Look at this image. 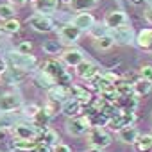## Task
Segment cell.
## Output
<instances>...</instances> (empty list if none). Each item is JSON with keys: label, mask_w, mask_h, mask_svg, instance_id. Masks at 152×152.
<instances>
[{"label": "cell", "mask_w": 152, "mask_h": 152, "mask_svg": "<svg viewBox=\"0 0 152 152\" xmlns=\"http://www.w3.org/2000/svg\"><path fill=\"white\" fill-rule=\"evenodd\" d=\"M39 109V106H34V104H31V106H27L25 107V115L29 116V118H32L34 115H36V111Z\"/></svg>", "instance_id": "37"}, {"label": "cell", "mask_w": 152, "mask_h": 152, "mask_svg": "<svg viewBox=\"0 0 152 152\" xmlns=\"http://www.w3.org/2000/svg\"><path fill=\"white\" fill-rule=\"evenodd\" d=\"M50 118H52V115H50V113L45 109V106H43V107H39V109L36 111V115L31 118V122H32L38 129H43V127H48Z\"/></svg>", "instance_id": "26"}, {"label": "cell", "mask_w": 152, "mask_h": 152, "mask_svg": "<svg viewBox=\"0 0 152 152\" xmlns=\"http://www.w3.org/2000/svg\"><path fill=\"white\" fill-rule=\"evenodd\" d=\"M134 150L136 152H150L152 150V132L150 134H140L138 140L134 141Z\"/></svg>", "instance_id": "27"}, {"label": "cell", "mask_w": 152, "mask_h": 152, "mask_svg": "<svg viewBox=\"0 0 152 152\" xmlns=\"http://www.w3.org/2000/svg\"><path fill=\"white\" fill-rule=\"evenodd\" d=\"M136 45L143 50H152V29H141L136 36Z\"/></svg>", "instance_id": "23"}, {"label": "cell", "mask_w": 152, "mask_h": 152, "mask_svg": "<svg viewBox=\"0 0 152 152\" xmlns=\"http://www.w3.org/2000/svg\"><path fill=\"white\" fill-rule=\"evenodd\" d=\"M27 2H29V0H9V4H13V6H23Z\"/></svg>", "instance_id": "40"}, {"label": "cell", "mask_w": 152, "mask_h": 152, "mask_svg": "<svg viewBox=\"0 0 152 152\" xmlns=\"http://www.w3.org/2000/svg\"><path fill=\"white\" fill-rule=\"evenodd\" d=\"M38 141H45V143H50L52 147H56L59 143V134H57V131H54L50 127H43L38 132Z\"/></svg>", "instance_id": "24"}, {"label": "cell", "mask_w": 152, "mask_h": 152, "mask_svg": "<svg viewBox=\"0 0 152 152\" xmlns=\"http://www.w3.org/2000/svg\"><path fill=\"white\" fill-rule=\"evenodd\" d=\"M143 16H145V20H147L148 23H152V6H150V7H147V11H145V15H143Z\"/></svg>", "instance_id": "39"}, {"label": "cell", "mask_w": 152, "mask_h": 152, "mask_svg": "<svg viewBox=\"0 0 152 152\" xmlns=\"http://www.w3.org/2000/svg\"><path fill=\"white\" fill-rule=\"evenodd\" d=\"M115 38L111 36V34H104V36H100V38H97L95 41H93V45H95V48L97 50H100V52H107V50H111L113 47H115Z\"/></svg>", "instance_id": "28"}, {"label": "cell", "mask_w": 152, "mask_h": 152, "mask_svg": "<svg viewBox=\"0 0 152 152\" xmlns=\"http://www.w3.org/2000/svg\"><path fill=\"white\" fill-rule=\"evenodd\" d=\"M23 106V100L18 93L15 91H6L0 93V113H13Z\"/></svg>", "instance_id": "7"}, {"label": "cell", "mask_w": 152, "mask_h": 152, "mask_svg": "<svg viewBox=\"0 0 152 152\" xmlns=\"http://www.w3.org/2000/svg\"><path fill=\"white\" fill-rule=\"evenodd\" d=\"M27 23L36 31V32H41V34H47V32H52L56 29L54 25V20L48 16V15H43V13H34L32 16H29Z\"/></svg>", "instance_id": "5"}, {"label": "cell", "mask_w": 152, "mask_h": 152, "mask_svg": "<svg viewBox=\"0 0 152 152\" xmlns=\"http://www.w3.org/2000/svg\"><path fill=\"white\" fill-rule=\"evenodd\" d=\"M6 66H7L6 63H2V61H0V75H2V73H4V70H6Z\"/></svg>", "instance_id": "42"}, {"label": "cell", "mask_w": 152, "mask_h": 152, "mask_svg": "<svg viewBox=\"0 0 152 152\" xmlns=\"http://www.w3.org/2000/svg\"><path fill=\"white\" fill-rule=\"evenodd\" d=\"M111 36L115 38L116 43H124V45H127V43L132 41V29H131L129 25H124V27L113 29V34H111Z\"/></svg>", "instance_id": "22"}, {"label": "cell", "mask_w": 152, "mask_h": 152, "mask_svg": "<svg viewBox=\"0 0 152 152\" xmlns=\"http://www.w3.org/2000/svg\"><path fill=\"white\" fill-rule=\"evenodd\" d=\"M138 75L147 81H152V64H141L138 70Z\"/></svg>", "instance_id": "33"}, {"label": "cell", "mask_w": 152, "mask_h": 152, "mask_svg": "<svg viewBox=\"0 0 152 152\" xmlns=\"http://www.w3.org/2000/svg\"><path fill=\"white\" fill-rule=\"evenodd\" d=\"M20 29H22V22H20L18 18L6 20V22L2 23V32H6V34H16Z\"/></svg>", "instance_id": "30"}, {"label": "cell", "mask_w": 152, "mask_h": 152, "mask_svg": "<svg viewBox=\"0 0 152 152\" xmlns=\"http://www.w3.org/2000/svg\"><path fill=\"white\" fill-rule=\"evenodd\" d=\"M88 152H104V148H100V147H90Z\"/></svg>", "instance_id": "41"}, {"label": "cell", "mask_w": 152, "mask_h": 152, "mask_svg": "<svg viewBox=\"0 0 152 152\" xmlns=\"http://www.w3.org/2000/svg\"><path fill=\"white\" fill-rule=\"evenodd\" d=\"M32 152H54V147L50 143H45V141H38V145L34 147Z\"/></svg>", "instance_id": "35"}, {"label": "cell", "mask_w": 152, "mask_h": 152, "mask_svg": "<svg viewBox=\"0 0 152 152\" xmlns=\"http://www.w3.org/2000/svg\"><path fill=\"white\" fill-rule=\"evenodd\" d=\"M138 136H140V131H138V127H136L134 124L125 125V127H122L120 131H116V138H118L122 143H125V145H134V141L138 140Z\"/></svg>", "instance_id": "15"}, {"label": "cell", "mask_w": 152, "mask_h": 152, "mask_svg": "<svg viewBox=\"0 0 152 152\" xmlns=\"http://www.w3.org/2000/svg\"><path fill=\"white\" fill-rule=\"evenodd\" d=\"M54 152H72V148H70L66 143H61V141H59V143L54 147Z\"/></svg>", "instance_id": "38"}, {"label": "cell", "mask_w": 152, "mask_h": 152, "mask_svg": "<svg viewBox=\"0 0 152 152\" xmlns=\"http://www.w3.org/2000/svg\"><path fill=\"white\" fill-rule=\"evenodd\" d=\"M134 120H136V113H134V111L120 109L116 115H113V116L107 120V127H109V129H113V131H120L122 127L134 124Z\"/></svg>", "instance_id": "6"}, {"label": "cell", "mask_w": 152, "mask_h": 152, "mask_svg": "<svg viewBox=\"0 0 152 152\" xmlns=\"http://www.w3.org/2000/svg\"><path fill=\"white\" fill-rule=\"evenodd\" d=\"M86 140L90 143V147H100V148H106L113 143V136L100 125H93L88 134H86Z\"/></svg>", "instance_id": "4"}, {"label": "cell", "mask_w": 152, "mask_h": 152, "mask_svg": "<svg viewBox=\"0 0 152 152\" xmlns=\"http://www.w3.org/2000/svg\"><path fill=\"white\" fill-rule=\"evenodd\" d=\"M83 32H84V31H81L77 25H73L72 22H70V23H64V25H61V27L57 29V34H59L61 41L66 43V45H73L75 41H79L81 36H83Z\"/></svg>", "instance_id": "8"}, {"label": "cell", "mask_w": 152, "mask_h": 152, "mask_svg": "<svg viewBox=\"0 0 152 152\" xmlns=\"http://www.w3.org/2000/svg\"><path fill=\"white\" fill-rule=\"evenodd\" d=\"M36 145H38V138H15L11 143V147L16 152H32Z\"/></svg>", "instance_id": "19"}, {"label": "cell", "mask_w": 152, "mask_h": 152, "mask_svg": "<svg viewBox=\"0 0 152 152\" xmlns=\"http://www.w3.org/2000/svg\"><path fill=\"white\" fill-rule=\"evenodd\" d=\"M0 79L6 84H22L27 79V72L22 68H16V66H6L4 73L0 75Z\"/></svg>", "instance_id": "12"}, {"label": "cell", "mask_w": 152, "mask_h": 152, "mask_svg": "<svg viewBox=\"0 0 152 152\" xmlns=\"http://www.w3.org/2000/svg\"><path fill=\"white\" fill-rule=\"evenodd\" d=\"M41 48H43V52H45V54H48V56L61 54V47H59L56 41H52V39H47V41H43Z\"/></svg>", "instance_id": "32"}, {"label": "cell", "mask_w": 152, "mask_h": 152, "mask_svg": "<svg viewBox=\"0 0 152 152\" xmlns=\"http://www.w3.org/2000/svg\"><path fill=\"white\" fill-rule=\"evenodd\" d=\"M64 66H66V64H64L63 61H57V59H47V61L41 63V72L48 75V77L54 81V84L72 86V75L66 72Z\"/></svg>", "instance_id": "1"}, {"label": "cell", "mask_w": 152, "mask_h": 152, "mask_svg": "<svg viewBox=\"0 0 152 152\" xmlns=\"http://www.w3.org/2000/svg\"><path fill=\"white\" fill-rule=\"evenodd\" d=\"M97 6H99V0H70L68 2V7L73 13H86L95 9Z\"/></svg>", "instance_id": "20"}, {"label": "cell", "mask_w": 152, "mask_h": 152, "mask_svg": "<svg viewBox=\"0 0 152 152\" xmlns=\"http://www.w3.org/2000/svg\"><path fill=\"white\" fill-rule=\"evenodd\" d=\"M75 75H77L79 79H83V81H93L95 77L100 75V68L95 63L84 59L79 66H75Z\"/></svg>", "instance_id": "9"}, {"label": "cell", "mask_w": 152, "mask_h": 152, "mask_svg": "<svg viewBox=\"0 0 152 152\" xmlns=\"http://www.w3.org/2000/svg\"><path fill=\"white\" fill-rule=\"evenodd\" d=\"M115 88H116V91L120 95H131L132 93V83H129L125 79H118L115 83Z\"/></svg>", "instance_id": "31"}, {"label": "cell", "mask_w": 152, "mask_h": 152, "mask_svg": "<svg viewBox=\"0 0 152 152\" xmlns=\"http://www.w3.org/2000/svg\"><path fill=\"white\" fill-rule=\"evenodd\" d=\"M152 90V81H147L143 77H138L136 81H132V93L136 97H145L148 95Z\"/></svg>", "instance_id": "21"}, {"label": "cell", "mask_w": 152, "mask_h": 152, "mask_svg": "<svg viewBox=\"0 0 152 152\" xmlns=\"http://www.w3.org/2000/svg\"><path fill=\"white\" fill-rule=\"evenodd\" d=\"M120 109H127V111H136L138 107V97L134 93L131 95H120V99L115 102Z\"/></svg>", "instance_id": "25"}, {"label": "cell", "mask_w": 152, "mask_h": 152, "mask_svg": "<svg viewBox=\"0 0 152 152\" xmlns=\"http://www.w3.org/2000/svg\"><path fill=\"white\" fill-rule=\"evenodd\" d=\"M66 2H70V0H66Z\"/></svg>", "instance_id": "46"}, {"label": "cell", "mask_w": 152, "mask_h": 152, "mask_svg": "<svg viewBox=\"0 0 152 152\" xmlns=\"http://www.w3.org/2000/svg\"><path fill=\"white\" fill-rule=\"evenodd\" d=\"M70 93H72V97H75L83 106H90L91 102H93V93H91V90H88L86 86H81V84H72L70 86Z\"/></svg>", "instance_id": "14"}, {"label": "cell", "mask_w": 152, "mask_h": 152, "mask_svg": "<svg viewBox=\"0 0 152 152\" xmlns=\"http://www.w3.org/2000/svg\"><path fill=\"white\" fill-rule=\"evenodd\" d=\"M104 25L109 31L118 29V27H124V25H127V15L124 11H120V9H111L104 16Z\"/></svg>", "instance_id": "11"}, {"label": "cell", "mask_w": 152, "mask_h": 152, "mask_svg": "<svg viewBox=\"0 0 152 152\" xmlns=\"http://www.w3.org/2000/svg\"><path fill=\"white\" fill-rule=\"evenodd\" d=\"M39 129L32 122H20L13 125V134L15 138H38Z\"/></svg>", "instance_id": "13"}, {"label": "cell", "mask_w": 152, "mask_h": 152, "mask_svg": "<svg viewBox=\"0 0 152 152\" xmlns=\"http://www.w3.org/2000/svg\"><path fill=\"white\" fill-rule=\"evenodd\" d=\"M4 63L7 66H16V68H22V70L29 72V70L36 68L38 57L34 54H22V52L15 50V52H9V54L4 56Z\"/></svg>", "instance_id": "2"}, {"label": "cell", "mask_w": 152, "mask_h": 152, "mask_svg": "<svg viewBox=\"0 0 152 152\" xmlns=\"http://www.w3.org/2000/svg\"><path fill=\"white\" fill-rule=\"evenodd\" d=\"M59 56H61V61H63L66 66H72V68L79 66V64L86 59L84 54H83V50L73 48V47H66V48H63Z\"/></svg>", "instance_id": "10"}, {"label": "cell", "mask_w": 152, "mask_h": 152, "mask_svg": "<svg viewBox=\"0 0 152 152\" xmlns=\"http://www.w3.org/2000/svg\"><path fill=\"white\" fill-rule=\"evenodd\" d=\"M32 9L36 13H43V15H52L57 11L61 0H32Z\"/></svg>", "instance_id": "16"}, {"label": "cell", "mask_w": 152, "mask_h": 152, "mask_svg": "<svg viewBox=\"0 0 152 152\" xmlns=\"http://www.w3.org/2000/svg\"><path fill=\"white\" fill-rule=\"evenodd\" d=\"M29 2H32V0H29Z\"/></svg>", "instance_id": "44"}, {"label": "cell", "mask_w": 152, "mask_h": 152, "mask_svg": "<svg viewBox=\"0 0 152 152\" xmlns=\"http://www.w3.org/2000/svg\"><path fill=\"white\" fill-rule=\"evenodd\" d=\"M16 50L22 52V54H32V43L31 41H22V43H18Z\"/></svg>", "instance_id": "36"}, {"label": "cell", "mask_w": 152, "mask_h": 152, "mask_svg": "<svg viewBox=\"0 0 152 152\" xmlns=\"http://www.w3.org/2000/svg\"><path fill=\"white\" fill-rule=\"evenodd\" d=\"M72 23L77 25L81 31H90V29L95 25V16H93L90 11H86V13H77V15L73 16Z\"/></svg>", "instance_id": "18"}, {"label": "cell", "mask_w": 152, "mask_h": 152, "mask_svg": "<svg viewBox=\"0 0 152 152\" xmlns=\"http://www.w3.org/2000/svg\"><path fill=\"white\" fill-rule=\"evenodd\" d=\"M0 32H2V29H0Z\"/></svg>", "instance_id": "45"}, {"label": "cell", "mask_w": 152, "mask_h": 152, "mask_svg": "<svg viewBox=\"0 0 152 152\" xmlns=\"http://www.w3.org/2000/svg\"><path fill=\"white\" fill-rule=\"evenodd\" d=\"M11 18H16V9H15V6L9 4V2L0 4V20L6 22V20H11Z\"/></svg>", "instance_id": "29"}, {"label": "cell", "mask_w": 152, "mask_h": 152, "mask_svg": "<svg viewBox=\"0 0 152 152\" xmlns=\"http://www.w3.org/2000/svg\"><path fill=\"white\" fill-rule=\"evenodd\" d=\"M83 104L75 99V97H70V99H66L64 102H63V109H61V113L63 115H66L68 118H73V116H79L81 113H83Z\"/></svg>", "instance_id": "17"}, {"label": "cell", "mask_w": 152, "mask_h": 152, "mask_svg": "<svg viewBox=\"0 0 152 152\" xmlns=\"http://www.w3.org/2000/svg\"><path fill=\"white\" fill-rule=\"evenodd\" d=\"M93 127L91 124V118L90 116H73V118H68L66 124H64V129L70 136L73 138H79V136H84L88 134V131Z\"/></svg>", "instance_id": "3"}, {"label": "cell", "mask_w": 152, "mask_h": 152, "mask_svg": "<svg viewBox=\"0 0 152 152\" xmlns=\"http://www.w3.org/2000/svg\"><path fill=\"white\" fill-rule=\"evenodd\" d=\"M90 34L93 36V39H97V38L107 34V27H106V25H93V27L90 29Z\"/></svg>", "instance_id": "34"}, {"label": "cell", "mask_w": 152, "mask_h": 152, "mask_svg": "<svg viewBox=\"0 0 152 152\" xmlns=\"http://www.w3.org/2000/svg\"><path fill=\"white\" fill-rule=\"evenodd\" d=\"M131 2H132L134 6H141V4H143V0H131Z\"/></svg>", "instance_id": "43"}]
</instances>
